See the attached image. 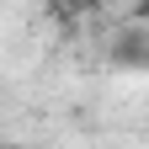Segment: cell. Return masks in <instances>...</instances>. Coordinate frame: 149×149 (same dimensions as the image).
Listing matches in <instances>:
<instances>
[]
</instances>
